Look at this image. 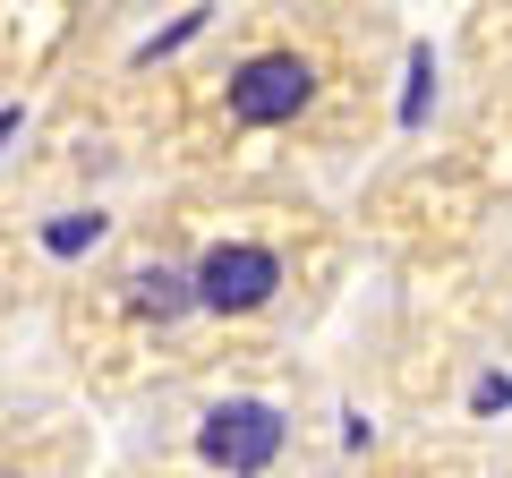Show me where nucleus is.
<instances>
[{
  "label": "nucleus",
  "mask_w": 512,
  "mask_h": 478,
  "mask_svg": "<svg viewBox=\"0 0 512 478\" xmlns=\"http://www.w3.org/2000/svg\"><path fill=\"white\" fill-rule=\"evenodd\" d=\"M316 103V60L308 52H256L231 69V86H222V111H231L239 129H282V120H299V111Z\"/></svg>",
  "instance_id": "obj_1"
},
{
  "label": "nucleus",
  "mask_w": 512,
  "mask_h": 478,
  "mask_svg": "<svg viewBox=\"0 0 512 478\" xmlns=\"http://www.w3.org/2000/svg\"><path fill=\"white\" fill-rule=\"evenodd\" d=\"M274 282H282L274 248H256V239H222V248H205V257H197V308L248 316V308L274 299Z\"/></svg>",
  "instance_id": "obj_2"
},
{
  "label": "nucleus",
  "mask_w": 512,
  "mask_h": 478,
  "mask_svg": "<svg viewBox=\"0 0 512 478\" xmlns=\"http://www.w3.org/2000/svg\"><path fill=\"white\" fill-rule=\"evenodd\" d=\"M197 453L214 461V470H231V478L274 470V453H282V410H274V402H222L214 419H205Z\"/></svg>",
  "instance_id": "obj_3"
},
{
  "label": "nucleus",
  "mask_w": 512,
  "mask_h": 478,
  "mask_svg": "<svg viewBox=\"0 0 512 478\" xmlns=\"http://www.w3.org/2000/svg\"><path fill=\"white\" fill-rule=\"evenodd\" d=\"M128 308L137 316H188L197 308V265H146V274H128Z\"/></svg>",
  "instance_id": "obj_4"
}]
</instances>
